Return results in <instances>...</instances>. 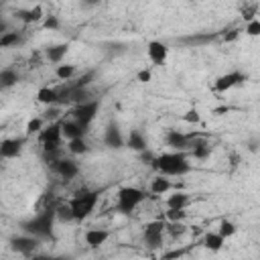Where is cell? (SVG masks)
<instances>
[{
    "mask_svg": "<svg viewBox=\"0 0 260 260\" xmlns=\"http://www.w3.org/2000/svg\"><path fill=\"white\" fill-rule=\"evenodd\" d=\"M22 43V35L20 32H14V30H8L4 35H0V49H8V47H16Z\"/></svg>",
    "mask_w": 260,
    "mask_h": 260,
    "instance_id": "4316f807",
    "label": "cell"
},
{
    "mask_svg": "<svg viewBox=\"0 0 260 260\" xmlns=\"http://www.w3.org/2000/svg\"><path fill=\"white\" fill-rule=\"evenodd\" d=\"M152 167L158 171V175L162 177H183L191 171V162H189V154L187 152H162L152 156Z\"/></svg>",
    "mask_w": 260,
    "mask_h": 260,
    "instance_id": "7a4b0ae2",
    "label": "cell"
},
{
    "mask_svg": "<svg viewBox=\"0 0 260 260\" xmlns=\"http://www.w3.org/2000/svg\"><path fill=\"white\" fill-rule=\"evenodd\" d=\"M61 134L69 142V140H75V138H85L87 128H83L81 124H77L75 120L69 118V120H61Z\"/></svg>",
    "mask_w": 260,
    "mask_h": 260,
    "instance_id": "5bb4252c",
    "label": "cell"
},
{
    "mask_svg": "<svg viewBox=\"0 0 260 260\" xmlns=\"http://www.w3.org/2000/svg\"><path fill=\"white\" fill-rule=\"evenodd\" d=\"M75 73H77L75 65H57V69H55V75L61 81H71L75 77Z\"/></svg>",
    "mask_w": 260,
    "mask_h": 260,
    "instance_id": "83f0119b",
    "label": "cell"
},
{
    "mask_svg": "<svg viewBox=\"0 0 260 260\" xmlns=\"http://www.w3.org/2000/svg\"><path fill=\"white\" fill-rule=\"evenodd\" d=\"M20 230H22V234L32 236L37 240H47V238L53 240L55 238V234H53V230H55V205H47L39 213H35L32 217L20 221Z\"/></svg>",
    "mask_w": 260,
    "mask_h": 260,
    "instance_id": "6da1fadb",
    "label": "cell"
},
{
    "mask_svg": "<svg viewBox=\"0 0 260 260\" xmlns=\"http://www.w3.org/2000/svg\"><path fill=\"white\" fill-rule=\"evenodd\" d=\"M43 26H45L47 30H57V28L61 26V20H59V16H53V14H47V16L43 18Z\"/></svg>",
    "mask_w": 260,
    "mask_h": 260,
    "instance_id": "e575fe53",
    "label": "cell"
},
{
    "mask_svg": "<svg viewBox=\"0 0 260 260\" xmlns=\"http://www.w3.org/2000/svg\"><path fill=\"white\" fill-rule=\"evenodd\" d=\"M83 238H85V244L89 248H100V246H104L108 242L110 232L108 230H102V228H91V230H87L83 234Z\"/></svg>",
    "mask_w": 260,
    "mask_h": 260,
    "instance_id": "2e32d148",
    "label": "cell"
},
{
    "mask_svg": "<svg viewBox=\"0 0 260 260\" xmlns=\"http://www.w3.org/2000/svg\"><path fill=\"white\" fill-rule=\"evenodd\" d=\"M51 169H53V173H57L65 181H71V179H75L79 175V165L73 158H65V156H59L57 160H53Z\"/></svg>",
    "mask_w": 260,
    "mask_h": 260,
    "instance_id": "9c48e42d",
    "label": "cell"
},
{
    "mask_svg": "<svg viewBox=\"0 0 260 260\" xmlns=\"http://www.w3.org/2000/svg\"><path fill=\"white\" fill-rule=\"evenodd\" d=\"M24 148V138H4L0 142V158H18Z\"/></svg>",
    "mask_w": 260,
    "mask_h": 260,
    "instance_id": "7c38bea8",
    "label": "cell"
},
{
    "mask_svg": "<svg viewBox=\"0 0 260 260\" xmlns=\"http://www.w3.org/2000/svg\"><path fill=\"white\" fill-rule=\"evenodd\" d=\"M189 201H191L189 193H185V191H175V193L169 195V199H167V209H187Z\"/></svg>",
    "mask_w": 260,
    "mask_h": 260,
    "instance_id": "ffe728a7",
    "label": "cell"
},
{
    "mask_svg": "<svg viewBox=\"0 0 260 260\" xmlns=\"http://www.w3.org/2000/svg\"><path fill=\"white\" fill-rule=\"evenodd\" d=\"M95 79V69H89V71H83L79 77H75V79H71L69 83L73 85V87H79V89H85V87H89L91 85V81Z\"/></svg>",
    "mask_w": 260,
    "mask_h": 260,
    "instance_id": "484cf974",
    "label": "cell"
},
{
    "mask_svg": "<svg viewBox=\"0 0 260 260\" xmlns=\"http://www.w3.org/2000/svg\"><path fill=\"white\" fill-rule=\"evenodd\" d=\"M30 260H69L67 256H32Z\"/></svg>",
    "mask_w": 260,
    "mask_h": 260,
    "instance_id": "f35d334b",
    "label": "cell"
},
{
    "mask_svg": "<svg viewBox=\"0 0 260 260\" xmlns=\"http://www.w3.org/2000/svg\"><path fill=\"white\" fill-rule=\"evenodd\" d=\"M126 144L134 152H144L146 150V138H144V134L140 130H130V134L126 138Z\"/></svg>",
    "mask_w": 260,
    "mask_h": 260,
    "instance_id": "d6986e66",
    "label": "cell"
},
{
    "mask_svg": "<svg viewBox=\"0 0 260 260\" xmlns=\"http://www.w3.org/2000/svg\"><path fill=\"white\" fill-rule=\"evenodd\" d=\"M189 152H191V156L203 160V158H207V156L211 154V144H209L205 138H197V136L193 134V138H191V142H189Z\"/></svg>",
    "mask_w": 260,
    "mask_h": 260,
    "instance_id": "9a60e30c",
    "label": "cell"
},
{
    "mask_svg": "<svg viewBox=\"0 0 260 260\" xmlns=\"http://www.w3.org/2000/svg\"><path fill=\"white\" fill-rule=\"evenodd\" d=\"M63 221V223H69L73 221V215H71V209L67 203H61V205H55V221Z\"/></svg>",
    "mask_w": 260,
    "mask_h": 260,
    "instance_id": "f546056e",
    "label": "cell"
},
{
    "mask_svg": "<svg viewBox=\"0 0 260 260\" xmlns=\"http://www.w3.org/2000/svg\"><path fill=\"white\" fill-rule=\"evenodd\" d=\"M238 35H240V30H225V35H223V41H234V39H238Z\"/></svg>",
    "mask_w": 260,
    "mask_h": 260,
    "instance_id": "ab89813d",
    "label": "cell"
},
{
    "mask_svg": "<svg viewBox=\"0 0 260 260\" xmlns=\"http://www.w3.org/2000/svg\"><path fill=\"white\" fill-rule=\"evenodd\" d=\"M16 16L22 22H39L41 18H45L43 6H32V8H26V10H16Z\"/></svg>",
    "mask_w": 260,
    "mask_h": 260,
    "instance_id": "603a6c76",
    "label": "cell"
},
{
    "mask_svg": "<svg viewBox=\"0 0 260 260\" xmlns=\"http://www.w3.org/2000/svg\"><path fill=\"white\" fill-rule=\"evenodd\" d=\"M167 219L173 221V223H181L185 217H187V211L185 209H167Z\"/></svg>",
    "mask_w": 260,
    "mask_h": 260,
    "instance_id": "d6a6232c",
    "label": "cell"
},
{
    "mask_svg": "<svg viewBox=\"0 0 260 260\" xmlns=\"http://www.w3.org/2000/svg\"><path fill=\"white\" fill-rule=\"evenodd\" d=\"M183 122H187V124H199L201 122V114H199V110H189V112H185L183 114Z\"/></svg>",
    "mask_w": 260,
    "mask_h": 260,
    "instance_id": "d590c367",
    "label": "cell"
},
{
    "mask_svg": "<svg viewBox=\"0 0 260 260\" xmlns=\"http://www.w3.org/2000/svg\"><path fill=\"white\" fill-rule=\"evenodd\" d=\"M67 150L71 154H85L89 150V146H87L85 138H75V140H69L67 142Z\"/></svg>",
    "mask_w": 260,
    "mask_h": 260,
    "instance_id": "f1b7e54d",
    "label": "cell"
},
{
    "mask_svg": "<svg viewBox=\"0 0 260 260\" xmlns=\"http://www.w3.org/2000/svg\"><path fill=\"white\" fill-rule=\"evenodd\" d=\"M146 55H148L152 65H165L167 57H169V47L160 41H150L146 45Z\"/></svg>",
    "mask_w": 260,
    "mask_h": 260,
    "instance_id": "4fadbf2b",
    "label": "cell"
},
{
    "mask_svg": "<svg viewBox=\"0 0 260 260\" xmlns=\"http://www.w3.org/2000/svg\"><path fill=\"white\" fill-rule=\"evenodd\" d=\"M136 79H138L140 83H148V81L152 79V73H150V69H140V71L136 73Z\"/></svg>",
    "mask_w": 260,
    "mask_h": 260,
    "instance_id": "74e56055",
    "label": "cell"
},
{
    "mask_svg": "<svg viewBox=\"0 0 260 260\" xmlns=\"http://www.w3.org/2000/svg\"><path fill=\"white\" fill-rule=\"evenodd\" d=\"M104 144L108 148H122L124 146V136L118 128V124H110L104 132Z\"/></svg>",
    "mask_w": 260,
    "mask_h": 260,
    "instance_id": "e0dca14e",
    "label": "cell"
},
{
    "mask_svg": "<svg viewBox=\"0 0 260 260\" xmlns=\"http://www.w3.org/2000/svg\"><path fill=\"white\" fill-rule=\"evenodd\" d=\"M215 35H193V37H187L183 39V43H191V45H203V43H209L213 41Z\"/></svg>",
    "mask_w": 260,
    "mask_h": 260,
    "instance_id": "836d02e7",
    "label": "cell"
},
{
    "mask_svg": "<svg viewBox=\"0 0 260 260\" xmlns=\"http://www.w3.org/2000/svg\"><path fill=\"white\" fill-rule=\"evenodd\" d=\"M246 35H250V37H258V35H260V20H258V18L248 20V24H246Z\"/></svg>",
    "mask_w": 260,
    "mask_h": 260,
    "instance_id": "8d00e7d4",
    "label": "cell"
},
{
    "mask_svg": "<svg viewBox=\"0 0 260 260\" xmlns=\"http://www.w3.org/2000/svg\"><path fill=\"white\" fill-rule=\"evenodd\" d=\"M61 140H63V134H61V120L49 122V124L39 132V142H41L43 152H45V158H47L49 162H53V160L59 158Z\"/></svg>",
    "mask_w": 260,
    "mask_h": 260,
    "instance_id": "277c9868",
    "label": "cell"
},
{
    "mask_svg": "<svg viewBox=\"0 0 260 260\" xmlns=\"http://www.w3.org/2000/svg\"><path fill=\"white\" fill-rule=\"evenodd\" d=\"M191 138H193V134H183V132H179V130L173 128V130L167 132L165 142H167V146H171V148L177 150V152H187Z\"/></svg>",
    "mask_w": 260,
    "mask_h": 260,
    "instance_id": "8fae6325",
    "label": "cell"
},
{
    "mask_svg": "<svg viewBox=\"0 0 260 260\" xmlns=\"http://www.w3.org/2000/svg\"><path fill=\"white\" fill-rule=\"evenodd\" d=\"M98 201H100V191H95V189H81V191L73 193V197L67 201L71 215H73V221L87 219L93 213Z\"/></svg>",
    "mask_w": 260,
    "mask_h": 260,
    "instance_id": "3957f363",
    "label": "cell"
},
{
    "mask_svg": "<svg viewBox=\"0 0 260 260\" xmlns=\"http://www.w3.org/2000/svg\"><path fill=\"white\" fill-rule=\"evenodd\" d=\"M100 112V100H89V102H83V104H77L71 108L69 116L71 120H75L77 124H81L83 128L89 130V124L93 122L95 114Z\"/></svg>",
    "mask_w": 260,
    "mask_h": 260,
    "instance_id": "8992f818",
    "label": "cell"
},
{
    "mask_svg": "<svg viewBox=\"0 0 260 260\" xmlns=\"http://www.w3.org/2000/svg\"><path fill=\"white\" fill-rule=\"evenodd\" d=\"M203 248L205 250H209V252H219L221 248H223V244H225V240L217 234V232H207L205 236H203Z\"/></svg>",
    "mask_w": 260,
    "mask_h": 260,
    "instance_id": "44dd1931",
    "label": "cell"
},
{
    "mask_svg": "<svg viewBox=\"0 0 260 260\" xmlns=\"http://www.w3.org/2000/svg\"><path fill=\"white\" fill-rule=\"evenodd\" d=\"M43 128H45V120H43L41 116H39V118H32V120H28V124H26V136L39 134Z\"/></svg>",
    "mask_w": 260,
    "mask_h": 260,
    "instance_id": "1f68e13d",
    "label": "cell"
},
{
    "mask_svg": "<svg viewBox=\"0 0 260 260\" xmlns=\"http://www.w3.org/2000/svg\"><path fill=\"white\" fill-rule=\"evenodd\" d=\"M146 199V193L138 187H122L116 195V211L122 215H130L142 201Z\"/></svg>",
    "mask_w": 260,
    "mask_h": 260,
    "instance_id": "5b68a950",
    "label": "cell"
},
{
    "mask_svg": "<svg viewBox=\"0 0 260 260\" xmlns=\"http://www.w3.org/2000/svg\"><path fill=\"white\" fill-rule=\"evenodd\" d=\"M18 79H20V75H18L16 69H12V67H4V69H0V91L10 89L12 85L18 83Z\"/></svg>",
    "mask_w": 260,
    "mask_h": 260,
    "instance_id": "ac0fdd59",
    "label": "cell"
},
{
    "mask_svg": "<svg viewBox=\"0 0 260 260\" xmlns=\"http://www.w3.org/2000/svg\"><path fill=\"white\" fill-rule=\"evenodd\" d=\"M165 230H167L165 221H160V219L148 221L144 225V230H142V240H144L146 248H150V250L160 248L162 246V238H165Z\"/></svg>",
    "mask_w": 260,
    "mask_h": 260,
    "instance_id": "52a82bcc",
    "label": "cell"
},
{
    "mask_svg": "<svg viewBox=\"0 0 260 260\" xmlns=\"http://www.w3.org/2000/svg\"><path fill=\"white\" fill-rule=\"evenodd\" d=\"M238 232V225L234 223V221H230V219H223L221 223H219V230H217V234L225 240V238H232L234 234Z\"/></svg>",
    "mask_w": 260,
    "mask_h": 260,
    "instance_id": "4dcf8cb0",
    "label": "cell"
},
{
    "mask_svg": "<svg viewBox=\"0 0 260 260\" xmlns=\"http://www.w3.org/2000/svg\"><path fill=\"white\" fill-rule=\"evenodd\" d=\"M67 51H69V45H67V43H59V45H51V47L45 51V55H47V59H49L51 63H61V61L65 59Z\"/></svg>",
    "mask_w": 260,
    "mask_h": 260,
    "instance_id": "7402d4cb",
    "label": "cell"
},
{
    "mask_svg": "<svg viewBox=\"0 0 260 260\" xmlns=\"http://www.w3.org/2000/svg\"><path fill=\"white\" fill-rule=\"evenodd\" d=\"M10 248H12L16 254L32 256V254L37 252V248H39V240H37V238H32V236L22 234V236H16V238H12V240H10Z\"/></svg>",
    "mask_w": 260,
    "mask_h": 260,
    "instance_id": "30bf717a",
    "label": "cell"
},
{
    "mask_svg": "<svg viewBox=\"0 0 260 260\" xmlns=\"http://www.w3.org/2000/svg\"><path fill=\"white\" fill-rule=\"evenodd\" d=\"M37 100L45 106H57V87H41L37 91Z\"/></svg>",
    "mask_w": 260,
    "mask_h": 260,
    "instance_id": "d4e9b609",
    "label": "cell"
},
{
    "mask_svg": "<svg viewBox=\"0 0 260 260\" xmlns=\"http://www.w3.org/2000/svg\"><path fill=\"white\" fill-rule=\"evenodd\" d=\"M171 189H173L171 179H167V177H162V175H158V177H154V179L150 181V191H152L154 195H162V193H167V191H171Z\"/></svg>",
    "mask_w": 260,
    "mask_h": 260,
    "instance_id": "cb8c5ba5",
    "label": "cell"
},
{
    "mask_svg": "<svg viewBox=\"0 0 260 260\" xmlns=\"http://www.w3.org/2000/svg\"><path fill=\"white\" fill-rule=\"evenodd\" d=\"M244 81H248V73H244V71H240V69H234V71H230V73H225V75H219V77L213 81L211 89H213L215 93H223V91H228V89H232V87L242 85Z\"/></svg>",
    "mask_w": 260,
    "mask_h": 260,
    "instance_id": "ba28073f",
    "label": "cell"
}]
</instances>
